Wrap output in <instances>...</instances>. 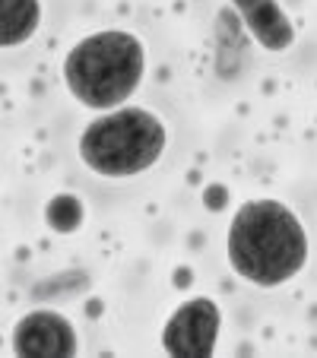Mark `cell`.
<instances>
[{
    "label": "cell",
    "mask_w": 317,
    "mask_h": 358,
    "mask_svg": "<svg viewBox=\"0 0 317 358\" xmlns=\"http://www.w3.org/2000/svg\"><path fill=\"white\" fill-rule=\"evenodd\" d=\"M149 70L146 41L130 29H99L76 41L64 57V86L76 105L111 111L140 92Z\"/></svg>",
    "instance_id": "cell-2"
},
{
    "label": "cell",
    "mask_w": 317,
    "mask_h": 358,
    "mask_svg": "<svg viewBox=\"0 0 317 358\" xmlns=\"http://www.w3.org/2000/svg\"><path fill=\"white\" fill-rule=\"evenodd\" d=\"M41 216H45V225L55 235H76L86 222V203H83V196L64 190V194H55L45 203Z\"/></svg>",
    "instance_id": "cell-8"
},
{
    "label": "cell",
    "mask_w": 317,
    "mask_h": 358,
    "mask_svg": "<svg viewBox=\"0 0 317 358\" xmlns=\"http://www.w3.org/2000/svg\"><path fill=\"white\" fill-rule=\"evenodd\" d=\"M229 7L244 22L254 45L263 48L267 55H286L295 45V22L279 0H229Z\"/></svg>",
    "instance_id": "cell-6"
},
{
    "label": "cell",
    "mask_w": 317,
    "mask_h": 358,
    "mask_svg": "<svg viewBox=\"0 0 317 358\" xmlns=\"http://www.w3.org/2000/svg\"><path fill=\"white\" fill-rule=\"evenodd\" d=\"M41 0H0V48H22L41 29Z\"/></svg>",
    "instance_id": "cell-7"
},
{
    "label": "cell",
    "mask_w": 317,
    "mask_h": 358,
    "mask_svg": "<svg viewBox=\"0 0 317 358\" xmlns=\"http://www.w3.org/2000/svg\"><path fill=\"white\" fill-rule=\"evenodd\" d=\"M223 336V304L213 295H190L162 324V349L181 358H209Z\"/></svg>",
    "instance_id": "cell-4"
},
{
    "label": "cell",
    "mask_w": 317,
    "mask_h": 358,
    "mask_svg": "<svg viewBox=\"0 0 317 358\" xmlns=\"http://www.w3.org/2000/svg\"><path fill=\"white\" fill-rule=\"evenodd\" d=\"M10 345L26 358H70L80 352V333L73 320L55 308H35L13 324Z\"/></svg>",
    "instance_id": "cell-5"
},
{
    "label": "cell",
    "mask_w": 317,
    "mask_h": 358,
    "mask_svg": "<svg viewBox=\"0 0 317 358\" xmlns=\"http://www.w3.org/2000/svg\"><path fill=\"white\" fill-rule=\"evenodd\" d=\"M225 260L235 279L251 289H283L311 260L308 225L279 196H251L229 219Z\"/></svg>",
    "instance_id": "cell-1"
},
{
    "label": "cell",
    "mask_w": 317,
    "mask_h": 358,
    "mask_svg": "<svg viewBox=\"0 0 317 358\" xmlns=\"http://www.w3.org/2000/svg\"><path fill=\"white\" fill-rule=\"evenodd\" d=\"M203 210L206 213H223L225 206H229V187L225 184H219V181H213V184H206L203 187Z\"/></svg>",
    "instance_id": "cell-9"
},
{
    "label": "cell",
    "mask_w": 317,
    "mask_h": 358,
    "mask_svg": "<svg viewBox=\"0 0 317 358\" xmlns=\"http://www.w3.org/2000/svg\"><path fill=\"white\" fill-rule=\"evenodd\" d=\"M171 127L146 105H118L99 111L76 136V156L92 175L105 181H130L165 159Z\"/></svg>",
    "instance_id": "cell-3"
}]
</instances>
